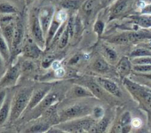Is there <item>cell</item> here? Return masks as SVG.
<instances>
[{"label": "cell", "instance_id": "8fae6325", "mask_svg": "<svg viewBox=\"0 0 151 133\" xmlns=\"http://www.w3.org/2000/svg\"><path fill=\"white\" fill-rule=\"evenodd\" d=\"M59 99V93L58 92H50L44 98V99L33 109L35 112V114L39 115L43 113H45L49 107L53 106Z\"/></svg>", "mask_w": 151, "mask_h": 133}, {"label": "cell", "instance_id": "b9f144b4", "mask_svg": "<svg viewBox=\"0 0 151 133\" xmlns=\"http://www.w3.org/2000/svg\"><path fill=\"white\" fill-rule=\"evenodd\" d=\"M143 125L142 120L139 117H134L132 119V127L135 129H140Z\"/></svg>", "mask_w": 151, "mask_h": 133}, {"label": "cell", "instance_id": "7402d4cb", "mask_svg": "<svg viewBox=\"0 0 151 133\" xmlns=\"http://www.w3.org/2000/svg\"><path fill=\"white\" fill-rule=\"evenodd\" d=\"M0 53L2 54L3 58L5 59V60L8 63L11 59V56H12V51L11 49L7 44V42L6 41L5 37L3 36L1 31H0Z\"/></svg>", "mask_w": 151, "mask_h": 133}, {"label": "cell", "instance_id": "e575fe53", "mask_svg": "<svg viewBox=\"0 0 151 133\" xmlns=\"http://www.w3.org/2000/svg\"><path fill=\"white\" fill-rule=\"evenodd\" d=\"M74 29H75L74 36H78L81 33V31L83 29V24H82V21H81V18L79 17V15L75 16Z\"/></svg>", "mask_w": 151, "mask_h": 133}, {"label": "cell", "instance_id": "f1b7e54d", "mask_svg": "<svg viewBox=\"0 0 151 133\" xmlns=\"http://www.w3.org/2000/svg\"><path fill=\"white\" fill-rule=\"evenodd\" d=\"M81 0H61L60 5L62 7V9L69 10V9H77L80 4Z\"/></svg>", "mask_w": 151, "mask_h": 133}, {"label": "cell", "instance_id": "5b68a950", "mask_svg": "<svg viewBox=\"0 0 151 133\" xmlns=\"http://www.w3.org/2000/svg\"><path fill=\"white\" fill-rule=\"evenodd\" d=\"M21 73L22 69L21 65L19 63H13L9 65L4 76L0 78V88L7 89L15 86L19 80Z\"/></svg>", "mask_w": 151, "mask_h": 133}, {"label": "cell", "instance_id": "4dcf8cb0", "mask_svg": "<svg viewBox=\"0 0 151 133\" xmlns=\"http://www.w3.org/2000/svg\"><path fill=\"white\" fill-rule=\"evenodd\" d=\"M69 38H70V35H69L68 30L67 28H66V29H64V31H63L61 36H60V39H59V43H58V44H58L59 49H63V48H65L66 45H67L68 43Z\"/></svg>", "mask_w": 151, "mask_h": 133}, {"label": "cell", "instance_id": "6da1fadb", "mask_svg": "<svg viewBox=\"0 0 151 133\" xmlns=\"http://www.w3.org/2000/svg\"><path fill=\"white\" fill-rule=\"evenodd\" d=\"M32 92H33L32 89L23 88L15 93V95L13 97L11 113L8 122H14L17 121L21 117V115L26 111Z\"/></svg>", "mask_w": 151, "mask_h": 133}, {"label": "cell", "instance_id": "ee69618b", "mask_svg": "<svg viewBox=\"0 0 151 133\" xmlns=\"http://www.w3.org/2000/svg\"><path fill=\"white\" fill-rule=\"evenodd\" d=\"M65 74H66V71L62 66H60V68H59L58 69L54 70V76L57 78H62L65 76Z\"/></svg>", "mask_w": 151, "mask_h": 133}, {"label": "cell", "instance_id": "30bf717a", "mask_svg": "<svg viewBox=\"0 0 151 133\" xmlns=\"http://www.w3.org/2000/svg\"><path fill=\"white\" fill-rule=\"evenodd\" d=\"M50 90H51V86H44V87L37 88V89L34 90L31 94L26 112L33 110L44 99V98L49 93Z\"/></svg>", "mask_w": 151, "mask_h": 133}, {"label": "cell", "instance_id": "52a82bcc", "mask_svg": "<svg viewBox=\"0 0 151 133\" xmlns=\"http://www.w3.org/2000/svg\"><path fill=\"white\" fill-rule=\"evenodd\" d=\"M54 14H55V10L52 6H45L41 8L40 11L38 12V18L45 36H46L47 35L50 25L53 20Z\"/></svg>", "mask_w": 151, "mask_h": 133}, {"label": "cell", "instance_id": "277c9868", "mask_svg": "<svg viewBox=\"0 0 151 133\" xmlns=\"http://www.w3.org/2000/svg\"><path fill=\"white\" fill-rule=\"evenodd\" d=\"M92 111L93 109L89 105L84 103H77L63 109L59 114V121L63 122L73 119L85 117L92 114Z\"/></svg>", "mask_w": 151, "mask_h": 133}, {"label": "cell", "instance_id": "9c48e42d", "mask_svg": "<svg viewBox=\"0 0 151 133\" xmlns=\"http://www.w3.org/2000/svg\"><path fill=\"white\" fill-rule=\"evenodd\" d=\"M42 50L43 49L31 37V38H29L27 42L24 44L22 50V53L25 58L33 59H37L40 56Z\"/></svg>", "mask_w": 151, "mask_h": 133}, {"label": "cell", "instance_id": "cb8c5ba5", "mask_svg": "<svg viewBox=\"0 0 151 133\" xmlns=\"http://www.w3.org/2000/svg\"><path fill=\"white\" fill-rule=\"evenodd\" d=\"M147 56H151V49L147 48L146 46H140L138 47L131 51L129 54V57L131 59L137 58V57H147Z\"/></svg>", "mask_w": 151, "mask_h": 133}, {"label": "cell", "instance_id": "681fc988", "mask_svg": "<svg viewBox=\"0 0 151 133\" xmlns=\"http://www.w3.org/2000/svg\"><path fill=\"white\" fill-rule=\"evenodd\" d=\"M137 2H143V3H151V0H137Z\"/></svg>", "mask_w": 151, "mask_h": 133}, {"label": "cell", "instance_id": "c3c4849f", "mask_svg": "<svg viewBox=\"0 0 151 133\" xmlns=\"http://www.w3.org/2000/svg\"><path fill=\"white\" fill-rule=\"evenodd\" d=\"M143 46H146V47H147V48H150V49H151V39H150V41L146 42V43L143 44Z\"/></svg>", "mask_w": 151, "mask_h": 133}, {"label": "cell", "instance_id": "7bdbcfd3", "mask_svg": "<svg viewBox=\"0 0 151 133\" xmlns=\"http://www.w3.org/2000/svg\"><path fill=\"white\" fill-rule=\"evenodd\" d=\"M6 96H7V89L2 88V90H0V107L4 104L6 99Z\"/></svg>", "mask_w": 151, "mask_h": 133}, {"label": "cell", "instance_id": "d6a6232c", "mask_svg": "<svg viewBox=\"0 0 151 133\" xmlns=\"http://www.w3.org/2000/svg\"><path fill=\"white\" fill-rule=\"evenodd\" d=\"M132 70L135 73L148 74L151 73V65H133Z\"/></svg>", "mask_w": 151, "mask_h": 133}, {"label": "cell", "instance_id": "bcb514c9", "mask_svg": "<svg viewBox=\"0 0 151 133\" xmlns=\"http://www.w3.org/2000/svg\"><path fill=\"white\" fill-rule=\"evenodd\" d=\"M60 66H61V62L60 60H58V59H54L52 61V65H51V68H52V69L53 71L56 70V69H58L59 68H60Z\"/></svg>", "mask_w": 151, "mask_h": 133}, {"label": "cell", "instance_id": "4316f807", "mask_svg": "<svg viewBox=\"0 0 151 133\" xmlns=\"http://www.w3.org/2000/svg\"><path fill=\"white\" fill-rule=\"evenodd\" d=\"M103 52H104V57L108 62L112 63V64L116 62L118 57H117L116 51L113 48H111L109 46H105L103 48Z\"/></svg>", "mask_w": 151, "mask_h": 133}, {"label": "cell", "instance_id": "5bb4252c", "mask_svg": "<svg viewBox=\"0 0 151 133\" xmlns=\"http://www.w3.org/2000/svg\"><path fill=\"white\" fill-rule=\"evenodd\" d=\"M15 21H13L2 27H0L1 29V33L3 35V36L5 37L6 41L7 42L11 51H12V46H13V41H14V30H15Z\"/></svg>", "mask_w": 151, "mask_h": 133}, {"label": "cell", "instance_id": "8d00e7d4", "mask_svg": "<svg viewBox=\"0 0 151 133\" xmlns=\"http://www.w3.org/2000/svg\"><path fill=\"white\" fill-rule=\"evenodd\" d=\"M15 20L14 14H0V27H2Z\"/></svg>", "mask_w": 151, "mask_h": 133}, {"label": "cell", "instance_id": "4fadbf2b", "mask_svg": "<svg viewBox=\"0 0 151 133\" xmlns=\"http://www.w3.org/2000/svg\"><path fill=\"white\" fill-rule=\"evenodd\" d=\"M96 82L109 93H110L111 95L120 98L122 97V92L119 88V86L113 82L110 79L108 78H104V77H97L96 78Z\"/></svg>", "mask_w": 151, "mask_h": 133}, {"label": "cell", "instance_id": "83f0119b", "mask_svg": "<svg viewBox=\"0 0 151 133\" xmlns=\"http://www.w3.org/2000/svg\"><path fill=\"white\" fill-rule=\"evenodd\" d=\"M127 4H128V0H117V2L115 4L112 9V15L116 16L121 13H123L126 8Z\"/></svg>", "mask_w": 151, "mask_h": 133}, {"label": "cell", "instance_id": "9a60e30c", "mask_svg": "<svg viewBox=\"0 0 151 133\" xmlns=\"http://www.w3.org/2000/svg\"><path fill=\"white\" fill-rule=\"evenodd\" d=\"M127 35L130 43H139V42L151 39V31H148L147 29L129 31L127 32Z\"/></svg>", "mask_w": 151, "mask_h": 133}, {"label": "cell", "instance_id": "2e32d148", "mask_svg": "<svg viewBox=\"0 0 151 133\" xmlns=\"http://www.w3.org/2000/svg\"><path fill=\"white\" fill-rule=\"evenodd\" d=\"M12 100H13L12 97L10 95H7L4 104L0 107V126L5 124L9 119L10 113H11Z\"/></svg>", "mask_w": 151, "mask_h": 133}, {"label": "cell", "instance_id": "ffe728a7", "mask_svg": "<svg viewBox=\"0 0 151 133\" xmlns=\"http://www.w3.org/2000/svg\"><path fill=\"white\" fill-rule=\"evenodd\" d=\"M132 22L138 25L142 29H149L151 28V15L149 14H143L140 15H132L130 17Z\"/></svg>", "mask_w": 151, "mask_h": 133}, {"label": "cell", "instance_id": "7c38bea8", "mask_svg": "<svg viewBox=\"0 0 151 133\" xmlns=\"http://www.w3.org/2000/svg\"><path fill=\"white\" fill-rule=\"evenodd\" d=\"M130 57H123L116 65V73L119 76L120 78L124 79L129 76L132 70V65Z\"/></svg>", "mask_w": 151, "mask_h": 133}, {"label": "cell", "instance_id": "603a6c76", "mask_svg": "<svg viewBox=\"0 0 151 133\" xmlns=\"http://www.w3.org/2000/svg\"><path fill=\"white\" fill-rule=\"evenodd\" d=\"M107 41L109 43L115 44H119V45L120 44L124 45V44H130V40H129L127 32H124V33H122V34H119V35H116V36H110L109 38L107 39Z\"/></svg>", "mask_w": 151, "mask_h": 133}, {"label": "cell", "instance_id": "ab89813d", "mask_svg": "<svg viewBox=\"0 0 151 133\" xmlns=\"http://www.w3.org/2000/svg\"><path fill=\"white\" fill-rule=\"evenodd\" d=\"M93 8V0H86L82 4V9L86 14H90Z\"/></svg>", "mask_w": 151, "mask_h": 133}, {"label": "cell", "instance_id": "836d02e7", "mask_svg": "<svg viewBox=\"0 0 151 133\" xmlns=\"http://www.w3.org/2000/svg\"><path fill=\"white\" fill-rule=\"evenodd\" d=\"M133 65H151V56L147 57H137L131 59Z\"/></svg>", "mask_w": 151, "mask_h": 133}, {"label": "cell", "instance_id": "60d3db41", "mask_svg": "<svg viewBox=\"0 0 151 133\" xmlns=\"http://www.w3.org/2000/svg\"><path fill=\"white\" fill-rule=\"evenodd\" d=\"M6 64H7V62L5 60L2 54L0 53V78L4 76V74L6 71V69H7L6 68Z\"/></svg>", "mask_w": 151, "mask_h": 133}, {"label": "cell", "instance_id": "3957f363", "mask_svg": "<svg viewBox=\"0 0 151 133\" xmlns=\"http://www.w3.org/2000/svg\"><path fill=\"white\" fill-rule=\"evenodd\" d=\"M95 119L90 116H85L61 122L58 127L65 132H86L91 130L95 124Z\"/></svg>", "mask_w": 151, "mask_h": 133}, {"label": "cell", "instance_id": "ac0fdd59", "mask_svg": "<svg viewBox=\"0 0 151 133\" xmlns=\"http://www.w3.org/2000/svg\"><path fill=\"white\" fill-rule=\"evenodd\" d=\"M132 127V116H131V113L130 112H124L118 123L116 126V129H119L118 131L121 132H128L130 131Z\"/></svg>", "mask_w": 151, "mask_h": 133}, {"label": "cell", "instance_id": "d590c367", "mask_svg": "<svg viewBox=\"0 0 151 133\" xmlns=\"http://www.w3.org/2000/svg\"><path fill=\"white\" fill-rule=\"evenodd\" d=\"M105 114V111L101 107H95L93 108L92 111V115L95 120H100L101 119Z\"/></svg>", "mask_w": 151, "mask_h": 133}, {"label": "cell", "instance_id": "44dd1931", "mask_svg": "<svg viewBox=\"0 0 151 133\" xmlns=\"http://www.w3.org/2000/svg\"><path fill=\"white\" fill-rule=\"evenodd\" d=\"M92 69L96 73L104 74L109 70V64L104 59L98 58L93 61V63L92 65Z\"/></svg>", "mask_w": 151, "mask_h": 133}, {"label": "cell", "instance_id": "d6986e66", "mask_svg": "<svg viewBox=\"0 0 151 133\" xmlns=\"http://www.w3.org/2000/svg\"><path fill=\"white\" fill-rule=\"evenodd\" d=\"M85 85L93 92V96L102 99L106 98V92H106L96 81H86Z\"/></svg>", "mask_w": 151, "mask_h": 133}, {"label": "cell", "instance_id": "f35d334b", "mask_svg": "<svg viewBox=\"0 0 151 133\" xmlns=\"http://www.w3.org/2000/svg\"><path fill=\"white\" fill-rule=\"evenodd\" d=\"M104 28H105L104 22L102 21H97L93 26V31L97 34L98 36H101L104 31Z\"/></svg>", "mask_w": 151, "mask_h": 133}, {"label": "cell", "instance_id": "8992f818", "mask_svg": "<svg viewBox=\"0 0 151 133\" xmlns=\"http://www.w3.org/2000/svg\"><path fill=\"white\" fill-rule=\"evenodd\" d=\"M29 29L31 33V37L34 41L44 50L45 48V36L44 35L39 18L38 13L33 12L29 18Z\"/></svg>", "mask_w": 151, "mask_h": 133}, {"label": "cell", "instance_id": "f546056e", "mask_svg": "<svg viewBox=\"0 0 151 133\" xmlns=\"http://www.w3.org/2000/svg\"><path fill=\"white\" fill-rule=\"evenodd\" d=\"M48 129H49L48 123L39 122V123L34 124L33 126L26 129V132H45V131H47Z\"/></svg>", "mask_w": 151, "mask_h": 133}, {"label": "cell", "instance_id": "f6af8a7d", "mask_svg": "<svg viewBox=\"0 0 151 133\" xmlns=\"http://www.w3.org/2000/svg\"><path fill=\"white\" fill-rule=\"evenodd\" d=\"M140 13L143 14H149V15H151V3L146 5V6L141 9V12H140Z\"/></svg>", "mask_w": 151, "mask_h": 133}, {"label": "cell", "instance_id": "7dc6e473", "mask_svg": "<svg viewBox=\"0 0 151 133\" xmlns=\"http://www.w3.org/2000/svg\"><path fill=\"white\" fill-rule=\"evenodd\" d=\"M133 75L136 76V77H141V78H143V79H147V80L151 81V73H148V74H140V73H135V72H134Z\"/></svg>", "mask_w": 151, "mask_h": 133}, {"label": "cell", "instance_id": "1f68e13d", "mask_svg": "<svg viewBox=\"0 0 151 133\" xmlns=\"http://www.w3.org/2000/svg\"><path fill=\"white\" fill-rule=\"evenodd\" d=\"M35 68V64L31 61L30 59H28L26 60H24L22 64H21V69L22 72L24 73H30L34 70Z\"/></svg>", "mask_w": 151, "mask_h": 133}, {"label": "cell", "instance_id": "ba28073f", "mask_svg": "<svg viewBox=\"0 0 151 133\" xmlns=\"http://www.w3.org/2000/svg\"><path fill=\"white\" fill-rule=\"evenodd\" d=\"M24 34H25V29H24L23 21L21 18H18L15 21V30H14V36L13 46H12V54L16 53L18 49L22 46L24 40Z\"/></svg>", "mask_w": 151, "mask_h": 133}, {"label": "cell", "instance_id": "74e56055", "mask_svg": "<svg viewBox=\"0 0 151 133\" xmlns=\"http://www.w3.org/2000/svg\"><path fill=\"white\" fill-rule=\"evenodd\" d=\"M54 59H54V57L52 55H46V56H45L44 59H43V60H42V63H41L42 68L45 69H49L50 66H51V65H52V61Z\"/></svg>", "mask_w": 151, "mask_h": 133}, {"label": "cell", "instance_id": "484cf974", "mask_svg": "<svg viewBox=\"0 0 151 133\" xmlns=\"http://www.w3.org/2000/svg\"><path fill=\"white\" fill-rule=\"evenodd\" d=\"M109 119L106 116H103L98 122H96L93 128L91 129L90 132H104L108 128Z\"/></svg>", "mask_w": 151, "mask_h": 133}, {"label": "cell", "instance_id": "816d5d0a", "mask_svg": "<svg viewBox=\"0 0 151 133\" xmlns=\"http://www.w3.org/2000/svg\"><path fill=\"white\" fill-rule=\"evenodd\" d=\"M149 81V80H148ZM142 84H146L147 86H148V87H151V81H149V82H142Z\"/></svg>", "mask_w": 151, "mask_h": 133}, {"label": "cell", "instance_id": "e0dca14e", "mask_svg": "<svg viewBox=\"0 0 151 133\" xmlns=\"http://www.w3.org/2000/svg\"><path fill=\"white\" fill-rule=\"evenodd\" d=\"M69 98H86V97H94L93 92L87 88L81 85H74L68 92Z\"/></svg>", "mask_w": 151, "mask_h": 133}, {"label": "cell", "instance_id": "f907efd6", "mask_svg": "<svg viewBox=\"0 0 151 133\" xmlns=\"http://www.w3.org/2000/svg\"><path fill=\"white\" fill-rule=\"evenodd\" d=\"M33 1L34 0H25V4H26V6H29Z\"/></svg>", "mask_w": 151, "mask_h": 133}, {"label": "cell", "instance_id": "7a4b0ae2", "mask_svg": "<svg viewBox=\"0 0 151 133\" xmlns=\"http://www.w3.org/2000/svg\"><path fill=\"white\" fill-rule=\"evenodd\" d=\"M123 84L131 95L144 107L151 109V87L140 84L129 78H124Z\"/></svg>", "mask_w": 151, "mask_h": 133}, {"label": "cell", "instance_id": "d4e9b609", "mask_svg": "<svg viewBox=\"0 0 151 133\" xmlns=\"http://www.w3.org/2000/svg\"><path fill=\"white\" fill-rule=\"evenodd\" d=\"M18 14L17 8L9 2L0 3V14Z\"/></svg>", "mask_w": 151, "mask_h": 133}]
</instances>
